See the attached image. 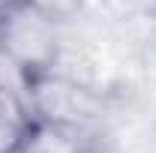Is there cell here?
<instances>
[{"label":"cell","mask_w":156,"mask_h":153,"mask_svg":"<svg viewBox=\"0 0 156 153\" xmlns=\"http://www.w3.org/2000/svg\"><path fill=\"white\" fill-rule=\"evenodd\" d=\"M42 117L30 96L0 81V153H33Z\"/></svg>","instance_id":"6da1fadb"},{"label":"cell","mask_w":156,"mask_h":153,"mask_svg":"<svg viewBox=\"0 0 156 153\" xmlns=\"http://www.w3.org/2000/svg\"><path fill=\"white\" fill-rule=\"evenodd\" d=\"M36 9V0H0V30H6L15 18Z\"/></svg>","instance_id":"7a4b0ae2"},{"label":"cell","mask_w":156,"mask_h":153,"mask_svg":"<svg viewBox=\"0 0 156 153\" xmlns=\"http://www.w3.org/2000/svg\"><path fill=\"white\" fill-rule=\"evenodd\" d=\"M75 153H111V150H108V147H102V144H90V141H87V144H78Z\"/></svg>","instance_id":"3957f363"}]
</instances>
